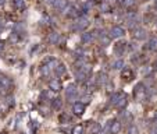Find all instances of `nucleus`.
I'll use <instances>...</instances> for the list:
<instances>
[{
	"mask_svg": "<svg viewBox=\"0 0 157 134\" xmlns=\"http://www.w3.org/2000/svg\"><path fill=\"white\" fill-rule=\"evenodd\" d=\"M133 96L136 101H143L146 98V88H144L143 83H138L133 88Z\"/></svg>",
	"mask_w": 157,
	"mask_h": 134,
	"instance_id": "1",
	"label": "nucleus"
},
{
	"mask_svg": "<svg viewBox=\"0 0 157 134\" xmlns=\"http://www.w3.org/2000/svg\"><path fill=\"white\" fill-rule=\"evenodd\" d=\"M124 34H125V29H124L122 27L115 25L110 29V38L118 39V38H121V36H124Z\"/></svg>",
	"mask_w": 157,
	"mask_h": 134,
	"instance_id": "2",
	"label": "nucleus"
},
{
	"mask_svg": "<svg viewBox=\"0 0 157 134\" xmlns=\"http://www.w3.org/2000/svg\"><path fill=\"white\" fill-rule=\"evenodd\" d=\"M88 20L85 18V17H81V18L75 22V25H74V29L75 31H82V29H85L86 27H88Z\"/></svg>",
	"mask_w": 157,
	"mask_h": 134,
	"instance_id": "3",
	"label": "nucleus"
},
{
	"mask_svg": "<svg viewBox=\"0 0 157 134\" xmlns=\"http://www.w3.org/2000/svg\"><path fill=\"white\" fill-rule=\"evenodd\" d=\"M133 38L136 41H142V39L146 38V31L143 28H135L133 29Z\"/></svg>",
	"mask_w": 157,
	"mask_h": 134,
	"instance_id": "4",
	"label": "nucleus"
},
{
	"mask_svg": "<svg viewBox=\"0 0 157 134\" xmlns=\"http://www.w3.org/2000/svg\"><path fill=\"white\" fill-rule=\"evenodd\" d=\"M49 88L53 92H58V91H61V84H60L58 80H50L49 81Z\"/></svg>",
	"mask_w": 157,
	"mask_h": 134,
	"instance_id": "5",
	"label": "nucleus"
},
{
	"mask_svg": "<svg viewBox=\"0 0 157 134\" xmlns=\"http://www.w3.org/2000/svg\"><path fill=\"white\" fill-rule=\"evenodd\" d=\"M125 49H126V43H125V42H118V43L114 46V53H115L117 56H121V55L124 53Z\"/></svg>",
	"mask_w": 157,
	"mask_h": 134,
	"instance_id": "6",
	"label": "nucleus"
},
{
	"mask_svg": "<svg viewBox=\"0 0 157 134\" xmlns=\"http://www.w3.org/2000/svg\"><path fill=\"white\" fill-rule=\"evenodd\" d=\"M53 7L58 11H63L67 7V0H53Z\"/></svg>",
	"mask_w": 157,
	"mask_h": 134,
	"instance_id": "7",
	"label": "nucleus"
},
{
	"mask_svg": "<svg viewBox=\"0 0 157 134\" xmlns=\"http://www.w3.org/2000/svg\"><path fill=\"white\" fill-rule=\"evenodd\" d=\"M10 85H11V81H10V78H8V77L0 76V89L10 88Z\"/></svg>",
	"mask_w": 157,
	"mask_h": 134,
	"instance_id": "8",
	"label": "nucleus"
},
{
	"mask_svg": "<svg viewBox=\"0 0 157 134\" xmlns=\"http://www.w3.org/2000/svg\"><path fill=\"white\" fill-rule=\"evenodd\" d=\"M47 41H49V43H51V45H57L60 41H61V35H60V34H57V32H53V34L49 35Z\"/></svg>",
	"mask_w": 157,
	"mask_h": 134,
	"instance_id": "9",
	"label": "nucleus"
},
{
	"mask_svg": "<svg viewBox=\"0 0 157 134\" xmlns=\"http://www.w3.org/2000/svg\"><path fill=\"white\" fill-rule=\"evenodd\" d=\"M121 77H122V80H125V81H131L132 78H133V71H132L131 69H124Z\"/></svg>",
	"mask_w": 157,
	"mask_h": 134,
	"instance_id": "10",
	"label": "nucleus"
},
{
	"mask_svg": "<svg viewBox=\"0 0 157 134\" xmlns=\"http://www.w3.org/2000/svg\"><path fill=\"white\" fill-rule=\"evenodd\" d=\"M65 94H67V96H68V98L75 96L76 95V87H75V84H69L68 87L65 88Z\"/></svg>",
	"mask_w": 157,
	"mask_h": 134,
	"instance_id": "11",
	"label": "nucleus"
},
{
	"mask_svg": "<svg viewBox=\"0 0 157 134\" xmlns=\"http://www.w3.org/2000/svg\"><path fill=\"white\" fill-rule=\"evenodd\" d=\"M74 113L75 115H82L83 112H85V103H82V102H78L74 105Z\"/></svg>",
	"mask_w": 157,
	"mask_h": 134,
	"instance_id": "12",
	"label": "nucleus"
},
{
	"mask_svg": "<svg viewBox=\"0 0 157 134\" xmlns=\"http://www.w3.org/2000/svg\"><path fill=\"white\" fill-rule=\"evenodd\" d=\"M110 131H111V134H118L119 131H121V123H119L118 120L113 121V124H111V127H110Z\"/></svg>",
	"mask_w": 157,
	"mask_h": 134,
	"instance_id": "13",
	"label": "nucleus"
},
{
	"mask_svg": "<svg viewBox=\"0 0 157 134\" xmlns=\"http://www.w3.org/2000/svg\"><path fill=\"white\" fill-rule=\"evenodd\" d=\"M147 48H149L150 51H153V52L157 51V36H153V38L149 39V42H147Z\"/></svg>",
	"mask_w": 157,
	"mask_h": 134,
	"instance_id": "14",
	"label": "nucleus"
},
{
	"mask_svg": "<svg viewBox=\"0 0 157 134\" xmlns=\"http://www.w3.org/2000/svg\"><path fill=\"white\" fill-rule=\"evenodd\" d=\"M81 39H82V42H83V43H89V42L93 39V32H83V34H82V36H81Z\"/></svg>",
	"mask_w": 157,
	"mask_h": 134,
	"instance_id": "15",
	"label": "nucleus"
},
{
	"mask_svg": "<svg viewBox=\"0 0 157 134\" xmlns=\"http://www.w3.org/2000/svg\"><path fill=\"white\" fill-rule=\"evenodd\" d=\"M126 103H128V99H126V95L124 94V95L119 98V101L115 103L114 106H117V108H119V109H122V108H125V106H126Z\"/></svg>",
	"mask_w": 157,
	"mask_h": 134,
	"instance_id": "16",
	"label": "nucleus"
},
{
	"mask_svg": "<svg viewBox=\"0 0 157 134\" xmlns=\"http://www.w3.org/2000/svg\"><path fill=\"white\" fill-rule=\"evenodd\" d=\"M89 134H100V124L92 123V126L89 127Z\"/></svg>",
	"mask_w": 157,
	"mask_h": 134,
	"instance_id": "17",
	"label": "nucleus"
},
{
	"mask_svg": "<svg viewBox=\"0 0 157 134\" xmlns=\"http://www.w3.org/2000/svg\"><path fill=\"white\" fill-rule=\"evenodd\" d=\"M99 38H100V42H101V45H103V46H107V45L110 43V36H107V35L103 31L99 34Z\"/></svg>",
	"mask_w": 157,
	"mask_h": 134,
	"instance_id": "18",
	"label": "nucleus"
},
{
	"mask_svg": "<svg viewBox=\"0 0 157 134\" xmlns=\"http://www.w3.org/2000/svg\"><path fill=\"white\" fill-rule=\"evenodd\" d=\"M54 73H56L57 77L63 76L64 73H65V66L64 64H57L56 67H54Z\"/></svg>",
	"mask_w": 157,
	"mask_h": 134,
	"instance_id": "19",
	"label": "nucleus"
},
{
	"mask_svg": "<svg viewBox=\"0 0 157 134\" xmlns=\"http://www.w3.org/2000/svg\"><path fill=\"white\" fill-rule=\"evenodd\" d=\"M122 95H124L122 92H114L113 95H111V98H110V103H111V105H115V103L119 101V98H121Z\"/></svg>",
	"mask_w": 157,
	"mask_h": 134,
	"instance_id": "20",
	"label": "nucleus"
},
{
	"mask_svg": "<svg viewBox=\"0 0 157 134\" xmlns=\"http://www.w3.org/2000/svg\"><path fill=\"white\" fill-rule=\"evenodd\" d=\"M86 77H88V74H85L82 70H79V71H76L75 73V78L78 80V81H85Z\"/></svg>",
	"mask_w": 157,
	"mask_h": 134,
	"instance_id": "21",
	"label": "nucleus"
},
{
	"mask_svg": "<svg viewBox=\"0 0 157 134\" xmlns=\"http://www.w3.org/2000/svg\"><path fill=\"white\" fill-rule=\"evenodd\" d=\"M82 133H83V126H82V124H76V126H74L72 131H71V134H82Z\"/></svg>",
	"mask_w": 157,
	"mask_h": 134,
	"instance_id": "22",
	"label": "nucleus"
},
{
	"mask_svg": "<svg viewBox=\"0 0 157 134\" xmlns=\"http://www.w3.org/2000/svg\"><path fill=\"white\" fill-rule=\"evenodd\" d=\"M100 10H101V13H110L111 11V7H110V4L108 3H101L100 4Z\"/></svg>",
	"mask_w": 157,
	"mask_h": 134,
	"instance_id": "23",
	"label": "nucleus"
},
{
	"mask_svg": "<svg viewBox=\"0 0 157 134\" xmlns=\"http://www.w3.org/2000/svg\"><path fill=\"white\" fill-rule=\"evenodd\" d=\"M51 106H53V109H60L61 108V99L60 98H54L51 101Z\"/></svg>",
	"mask_w": 157,
	"mask_h": 134,
	"instance_id": "24",
	"label": "nucleus"
},
{
	"mask_svg": "<svg viewBox=\"0 0 157 134\" xmlns=\"http://www.w3.org/2000/svg\"><path fill=\"white\" fill-rule=\"evenodd\" d=\"M113 67L115 70H121V69L125 67V63H124V60H117V62L113 64Z\"/></svg>",
	"mask_w": 157,
	"mask_h": 134,
	"instance_id": "25",
	"label": "nucleus"
},
{
	"mask_svg": "<svg viewBox=\"0 0 157 134\" xmlns=\"http://www.w3.org/2000/svg\"><path fill=\"white\" fill-rule=\"evenodd\" d=\"M106 81H107V76L104 73H100L97 76V84H106Z\"/></svg>",
	"mask_w": 157,
	"mask_h": 134,
	"instance_id": "26",
	"label": "nucleus"
},
{
	"mask_svg": "<svg viewBox=\"0 0 157 134\" xmlns=\"http://www.w3.org/2000/svg\"><path fill=\"white\" fill-rule=\"evenodd\" d=\"M14 6L17 7V8H24L25 7V3H24V0H15L14 1Z\"/></svg>",
	"mask_w": 157,
	"mask_h": 134,
	"instance_id": "27",
	"label": "nucleus"
},
{
	"mask_svg": "<svg viewBox=\"0 0 157 134\" xmlns=\"http://www.w3.org/2000/svg\"><path fill=\"white\" fill-rule=\"evenodd\" d=\"M128 134H138V128L135 124H131L129 128H128Z\"/></svg>",
	"mask_w": 157,
	"mask_h": 134,
	"instance_id": "28",
	"label": "nucleus"
},
{
	"mask_svg": "<svg viewBox=\"0 0 157 134\" xmlns=\"http://www.w3.org/2000/svg\"><path fill=\"white\" fill-rule=\"evenodd\" d=\"M133 4H135V0H124V3H122V6L126 7V8L128 7H132Z\"/></svg>",
	"mask_w": 157,
	"mask_h": 134,
	"instance_id": "29",
	"label": "nucleus"
},
{
	"mask_svg": "<svg viewBox=\"0 0 157 134\" xmlns=\"http://www.w3.org/2000/svg\"><path fill=\"white\" fill-rule=\"evenodd\" d=\"M49 73H50V67H49L47 64H44L43 67H42V74H43V76H47Z\"/></svg>",
	"mask_w": 157,
	"mask_h": 134,
	"instance_id": "30",
	"label": "nucleus"
},
{
	"mask_svg": "<svg viewBox=\"0 0 157 134\" xmlns=\"http://www.w3.org/2000/svg\"><path fill=\"white\" fill-rule=\"evenodd\" d=\"M89 101H90V96H89V95H86V96H83V98H82V103H88Z\"/></svg>",
	"mask_w": 157,
	"mask_h": 134,
	"instance_id": "31",
	"label": "nucleus"
},
{
	"mask_svg": "<svg viewBox=\"0 0 157 134\" xmlns=\"http://www.w3.org/2000/svg\"><path fill=\"white\" fill-rule=\"evenodd\" d=\"M150 134H157V126H153L150 128Z\"/></svg>",
	"mask_w": 157,
	"mask_h": 134,
	"instance_id": "32",
	"label": "nucleus"
},
{
	"mask_svg": "<svg viewBox=\"0 0 157 134\" xmlns=\"http://www.w3.org/2000/svg\"><path fill=\"white\" fill-rule=\"evenodd\" d=\"M7 103H8V105H14V98L13 96H10V98L7 99Z\"/></svg>",
	"mask_w": 157,
	"mask_h": 134,
	"instance_id": "33",
	"label": "nucleus"
},
{
	"mask_svg": "<svg viewBox=\"0 0 157 134\" xmlns=\"http://www.w3.org/2000/svg\"><path fill=\"white\" fill-rule=\"evenodd\" d=\"M1 51H3V42H0V55H1Z\"/></svg>",
	"mask_w": 157,
	"mask_h": 134,
	"instance_id": "34",
	"label": "nucleus"
},
{
	"mask_svg": "<svg viewBox=\"0 0 157 134\" xmlns=\"http://www.w3.org/2000/svg\"><path fill=\"white\" fill-rule=\"evenodd\" d=\"M3 3H4V0H0V6H1V4H3Z\"/></svg>",
	"mask_w": 157,
	"mask_h": 134,
	"instance_id": "35",
	"label": "nucleus"
},
{
	"mask_svg": "<svg viewBox=\"0 0 157 134\" xmlns=\"http://www.w3.org/2000/svg\"><path fill=\"white\" fill-rule=\"evenodd\" d=\"M117 1H119V3H124V0H117Z\"/></svg>",
	"mask_w": 157,
	"mask_h": 134,
	"instance_id": "36",
	"label": "nucleus"
},
{
	"mask_svg": "<svg viewBox=\"0 0 157 134\" xmlns=\"http://www.w3.org/2000/svg\"><path fill=\"white\" fill-rule=\"evenodd\" d=\"M154 117H156V119H157V112H156V113H154Z\"/></svg>",
	"mask_w": 157,
	"mask_h": 134,
	"instance_id": "37",
	"label": "nucleus"
},
{
	"mask_svg": "<svg viewBox=\"0 0 157 134\" xmlns=\"http://www.w3.org/2000/svg\"><path fill=\"white\" fill-rule=\"evenodd\" d=\"M43 1H53V0H43Z\"/></svg>",
	"mask_w": 157,
	"mask_h": 134,
	"instance_id": "38",
	"label": "nucleus"
},
{
	"mask_svg": "<svg viewBox=\"0 0 157 134\" xmlns=\"http://www.w3.org/2000/svg\"><path fill=\"white\" fill-rule=\"evenodd\" d=\"M156 6H157V0H156Z\"/></svg>",
	"mask_w": 157,
	"mask_h": 134,
	"instance_id": "39",
	"label": "nucleus"
},
{
	"mask_svg": "<svg viewBox=\"0 0 157 134\" xmlns=\"http://www.w3.org/2000/svg\"><path fill=\"white\" fill-rule=\"evenodd\" d=\"M156 66H157V63H156Z\"/></svg>",
	"mask_w": 157,
	"mask_h": 134,
	"instance_id": "40",
	"label": "nucleus"
},
{
	"mask_svg": "<svg viewBox=\"0 0 157 134\" xmlns=\"http://www.w3.org/2000/svg\"><path fill=\"white\" fill-rule=\"evenodd\" d=\"M156 25H157V24H156Z\"/></svg>",
	"mask_w": 157,
	"mask_h": 134,
	"instance_id": "41",
	"label": "nucleus"
}]
</instances>
